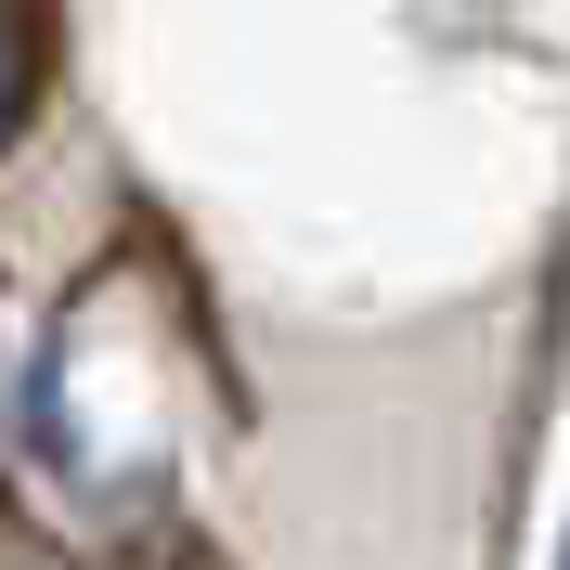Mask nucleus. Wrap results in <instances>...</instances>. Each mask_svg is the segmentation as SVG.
<instances>
[{"mask_svg":"<svg viewBox=\"0 0 570 570\" xmlns=\"http://www.w3.org/2000/svg\"><path fill=\"white\" fill-rule=\"evenodd\" d=\"M27 78H39V13L0 0V142H13V117H27Z\"/></svg>","mask_w":570,"mask_h":570,"instance_id":"1","label":"nucleus"}]
</instances>
